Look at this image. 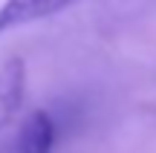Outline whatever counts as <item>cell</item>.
Here are the masks:
<instances>
[{"label":"cell","mask_w":156,"mask_h":153,"mask_svg":"<svg viewBox=\"0 0 156 153\" xmlns=\"http://www.w3.org/2000/svg\"><path fill=\"white\" fill-rule=\"evenodd\" d=\"M23 98H26V61L6 58L0 64V133L20 113Z\"/></svg>","instance_id":"1"},{"label":"cell","mask_w":156,"mask_h":153,"mask_svg":"<svg viewBox=\"0 0 156 153\" xmlns=\"http://www.w3.org/2000/svg\"><path fill=\"white\" fill-rule=\"evenodd\" d=\"M73 3L75 0H3V6H0V35L12 32L17 26H26V23L44 20V17H52Z\"/></svg>","instance_id":"2"},{"label":"cell","mask_w":156,"mask_h":153,"mask_svg":"<svg viewBox=\"0 0 156 153\" xmlns=\"http://www.w3.org/2000/svg\"><path fill=\"white\" fill-rule=\"evenodd\" d=\"M55 119L49 110H32L17 130V153H52L55 150Z\"/></svg>","instance_id":"3"}]
</instances>
